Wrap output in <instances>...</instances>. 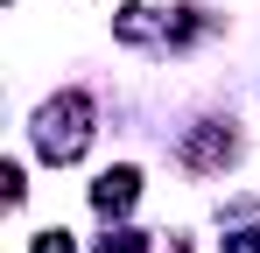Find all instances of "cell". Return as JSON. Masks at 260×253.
<instances>
[{
    "mask_svg": "<svg viewBox=\"0 0 260 253\" xmlns=\"http://www.w3.org/2000/svg\"><path fill=\"white\" fill-rule=\"evenodd\" d=\"M36 148H43V162H78L91 148V99L85 91H56L36 113Z\"/></svg>",
    "mask_w": 260,
    "mask_h": 253,
    "instance_id": "6da1fadb",
    "label": "cell"
},
{
    "mask_svg": "<svg viewBox=\"0 0 260 253\" xmlns=\"http://www.w3.org/2000/svg\"><path fill=\"white\" fill-rule=\"evenodd\" d=\"M134 197H141V169H106V176L91 183V204L106 211V218H120V211H134Z\"/></svg>",
    "mask_w": 260,
    "mask_h": 253,
    "instance_id": "7a4b0ae2",
    "label": "cell"
},
{
    "mask_svg": "<svg viewBox=\"0 0 260 253\" xmlns=\"http://www.w3.org/2000/svg\"><path fill=\"white\" fill-rule=\"evenodd\" d=\"M232 155H239V141H232L225 126H204V134L183 141V162H190V169H225Z\"/></svg>",
    "mask_w": 260,
    "mask_h": 253,
    "instance_id": "3957f363",
    "label": "cell"
},
{
    "mask_svg": "<svg viewBox=\"0 0 260 253\" xmlns=\"http://www.w3.org/2000/svg\"><path fill=\"white\" fill-rule=\"evenodd\" d=\"M99 253H148L141 232H113V239H99Z\"/></svg>",
    "mask_w": 260,
    "mask_h": 253,
    "instance_id": "277c9868",
    "label": "cell"
},
{
    "mask_svg": "<svg viewBox=\"0 0 260 253\" xmlns=\"http://www.w3.org/2000/svg\"><path fill=\"white\" fill-rule=\"evenodd\" d=\"M0 190H7V204H21V190H28V183H21V162L0 169Z\"/></svg>",
    "mask_w": 260,
    "mask_h": 253,
    "instance_id": "5b68a950",
    "label": "cell"
},
{
    "mask_svg": "<svg viewBox=\"0 0 260 253\" xmlns=\"http://www.w3.org/2000/svg\"><path fill=\"white\" fill-rule=\"evenodd\" d=\"M36 253H71V232H36Z\"/></svg>",
    "mask_w": 260,
    "mask_h": 253,
    "instance_id": "8992f818",
    "label": "cell"
},
{
    "mask_svg": "<svg viewBox=\"0 0 260 253\" xmlns=\"http://www.w3.org/2000/svg\"><path fill=\"white\" fill-rule=\"evenodd\" d=\"M225 253H260V232H232V239H225Z\"/></svg>",
    "mask_w": 260,
    "mask_h": 253,
    "instance_id": "52a82bcc",
    "label": "cell"
}]
</instances>
